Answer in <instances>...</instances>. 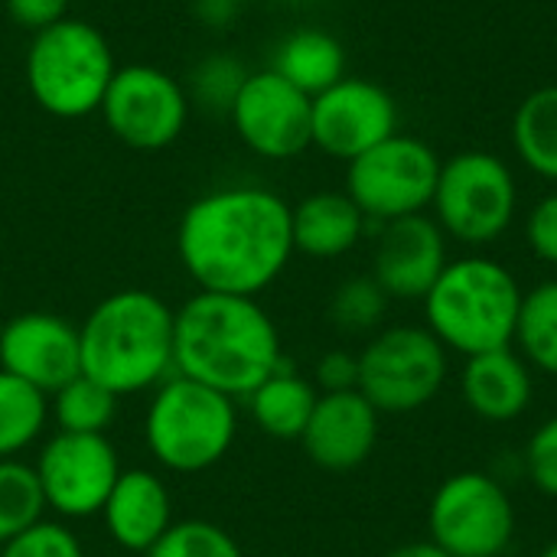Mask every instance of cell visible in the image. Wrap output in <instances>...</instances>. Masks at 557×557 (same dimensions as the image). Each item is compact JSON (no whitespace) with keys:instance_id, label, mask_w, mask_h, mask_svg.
<instances>
[{"instance_id":"cell-1","label":"cell","mask_w":557,"mask_h":557,"mask_svg":"<svg viewBox=\"0 0 557 557\" xmlns=\"http://www.w3.org/2000/svg\"><path fill=\"white\" fill-rule=\"evenodd\" d=\"M290 202L258 183L215 186L193 199L176 228V255L199 290L258 297L294 258Z\"/></svg>"},{"instance_id":"cell-2","label":"cell","mask_w":557,"mask_h":557,"mask_svg":"<svg viewBox=\"0 0 557 557\" xmlns=\"http://www.w3.org/2000/svg\"><path fill=\"white\" fill-rule=\"evenodd\" d=\"M173 366L238 401L284 366L281 333L258 297L199 290L173 310Z\"/></svg>"},{"instance_id":"cell-3","label":"cell","mask_w":557,"mask_h":557,"mask_svg":"<svg viewBox=\"0 0 557 557\" xmlns=\"http://www.w3.org/2000/svg\"><path fill=\"white\" fill-rule=\"evenodd\" d=\"M82 375L117 398L153 392L173 366V310L150 290H117L91 307L78 326Z\"/></svg>"},{"instance_id":"cell-4","label":"cell","mask_w":557,"mask_h":557,"mask_svg":"<svg viewBox=\"0 0 557 557\" xmlns=\"http://www.w3.org/2000/svg\"><path fill=\"white\" fill-rule=\"evenodd\" d=\"M522 287L516 274L486 255H463L447 261L441 277L424 297L428 330L447 352L463 359L509 349L516 339Z\"/></svg>"},{"instance_id":"cell-5","label":"cell","mask_w":557,"mask_h":557,"mask_svg":"<svg viewBox=\"0 0 557 557\" xmlns=\"http://www.w3.org/2000/svg\"><path fill=\"white\" fill-rule=\"evenodd\" d=\"M114 72L117 62L104 33L95 23L75 16L33 33L23 59L33 101L62 121L101 111Z\"/></svg>"},{"instance_id":"cell-6","label":"cell","mask_w":557,"mask_h":557,"mask_svg":"<svg viewBox=\"0 0 557 557\" xmlns=\"http://www.w3.org/2000/svg\"><path fill=\"white\" fill-rule=\"evenodd\" d=\"M235 401L186 375H170L150 395L144 414V444L170 473H206L235 444Z\"/></svg>"},{"instance_id":"cell-7","label":"cell","mask_w":557,"mask_h":557,"mask_svg":"<svg viewBox=\"0 0 557 557\" xmlns=\"http://www.w3.org/2000/svg\"><path fill=\"white\" fill-rule=\"evenodd\" d=\"M434 222L447 238L483 248L499 242L519 209V183L509 163L490 150H463L441 163Z\"/></svg>"},{"instance_id":"cell-8","label":"cell","mask_w":557,"mask_h":557,"mask_svg":"<svg viewBox=\"0 0 557 557\" xmlns=\"http://www.w3.org/2000/svg\"><path fill=\"white\" fill-rule=\"evenodd\" d=\"M447 382V349L428 326H388L359 352V392L379 414H411Z\"/></svg>"},{"instance_id":"cell-9","label":"cell","mask_w":557,"mask_h":557,"mask_svg":"<svg viewBox=\"0 0 557 557\" xmlns=\"http://www.w3.org/2000/svg\"><path fill=\"white\" fill-rule=\"evenodd\" d=\"M441 157L411 134H392L346 163V193L372 225L421 215L434 202Z\"/></svg>"},{"instance_id":"cell-10","label":"cell","mask_w":557,"mask_h":557,"mask_svg":"<svg viewBox=\"0 0 557 557\" xmlns=\"http://www.w3.org/2000/svg\"><path fill=\"white\" fill-rule=\"evenodd\" d=\"M428 532L450 557H503L516 539L509 490L480 470L447 476L428 506Z\"/></svg>"},{"instance_id":"cell-11","label":"cell","mask_w":557,"mask_h":557,"mask_svg":"<svg viewBox=\"0 0 557 557\" xmlns=\"http://www.w3.org/2000/svg\"><path fill=\"white\" fill-rule=\"evenodd\" d=\"M189 108L186 85L176 75L147 62H134L117 65L101 101V117L121 144L150 153L180 140Z\"/></svg>"},{"instance_id":"cell-12","label":"cell","mask_w":557,"mask_h":557,"mask_svg":"<svg viewBox=\"0 0 557 557\" xmlns=\"http://www.w3.org/2000/svg\"><path fill=\"white\" fill-rule=\"evenodd\" d=\"M33 470L46 509H52L62 519H91L101 516L121 476V460L104 434L55 431L42 444Z\"/></svg>"},{"instance_id":"cell-13","label":"cell","mask_w":557,"mask_h":557,"mask_svg":"<svg viewBox=\"0 0 557 557\" xmlns=\"http://www.w3.org/2000/svg\"><path fill=\"white\" fill-rule=\"evenodd\" d=\"M313 98L284 82L274 69L251 72L238 91L228 121L238 140L261 160H294L310 144Z\"/></svg>"},{"instance_id":"cell-14","label":"cell","mask_w":557,"mask_h":557,"mask_svg":"<svg viewBox=\"0 0 557 557\" xmlns=\"http://www.w3.org/2000/svg\"><path fill=\"white\" fill-rule=\"evenodd\" d=\"M398 134L395 98L369 78H339L310 104V144L333 160H356Z\"/></svg>"},{"instance_id":"cell-15","label":"cell","mask_w":557,"mask_h":557,"mask_svg":"<svg viewBox=\"0 0 557 557\" xmlns=\"http://www.w3.org/2000/svg\"><path fill=\"white\" fill-rule=\"evenodd\" d=\"M0 369L42 395L59 392L65 382L82 375L78 326L42 310L7 320L0 330Z\"/></svg>"},{"instance_id":"cell-16","label":"cell","mask_w":557,"mask_h":557,"mask_svg":"<svg viewBox=\"0 0 557 557\" xmlns=\"http://www.w3.org/2000/svg\"><path fill=\"white\" fill-rule=\"evenodd\" d=\"M447 261V235L428 212L379 225L372 277L392 300H424Z\"/></svg>"},{"instance_id":"cell-17","label":"cell","mask_w":557,"mask_h":557,"mask_svg":"<svg viewBox=\"0 0 557 557\" xmlns=\"http://www.w3.org/2000/svg\"><path fill=\"white\" fill-rule=\"evenodd\" d=\"M300 444L307 457L323 470H356L372 457L379 444V411L359 388L320 395Z\"/></svg>"},{"instance_id":"cell-18","label":"cell","mask_w":557,"mask_h":557,"mask_svg":"<svg viewBox=\"0 0 557 557\" xmlns=\"http://www.w3.org/2000/svg\"><path fill=\"white\" fill-rule=\"evenodd\" d=\"M101 519L114 545H121L124 552L147 555L173 525L170 490L153 470H144V467L121 470L101 509Z\"/></svg>"},{"instance_id":"cell-19","label":"cell","mask_w":557,"mask_h":557,"mask_svg":"<svg viewBox=\"0 0 557 557\" xmlns=\"http://www.w3.org/2000/svg\"><path fill=\"white\" fill-rule=\"evenodd\" d=\"M460 392L467 408L490 421L509 424L519 421L535 398V369L509 349H493L470 356L460 375Z\"/></svg>"},{"instance_id":"cell-20","label":"cell","mask_w":557,"mask_h":557,"mask_svg":"<svg viewBox=\"0 0 557 557\" xmlns=\"http://www.w3.org/2000/svg\"><path fill=\"white\" fill-rule=\"evenodd\" d=\"M290 222H294V251L320 261L349 255L362 242L366 228L372 225L346 189L343 193L323 189L300 199L290 209Z\"/></svg>"},{"instance_id":"cell-21","label":"cell","mask_w":557,"mask_h":557,"mask_svg":"<svg viewBox=\"0 0 557 557\" xmlns=\"http://www.w3.org/2000/svg\"><path fill=\"white\" fill-rule=\"evenodd\" d=\"M271 69L304 95L317 98L320 91L346 78V49L326 29H294L277 42Z\"/></svg>"},{"instance_id":"cell-22","label":"cell","mask_w":557,"mask_h":557,"mask_svg":"<svg viewBox=\"0 0 557 557\" xmlns=\"http://www.w3.org/2000/svg\"><path fill=\"white\" fill-rule=\"evenodd\" d=\"M248 411L255 418V424L277 441H300L310 414L320 401V392L313 388V382H307L304 375H297L287 362L264 379L248 398Z\"/></svg>"},{"instance_id":"cell-23","label":"cell","mask_w":557,"mask_h":557,"mask_svg":"<svg viewBox=\"0 0 557 557\" xmlns=\"http://www.w3.org/2000/svg\"><path fill=\"white\" fill-rule=\"evenodd\" d=\"M512 147L535 176L557 183V85L522 98L512 117Z\"/></svg>"},{"instance_id":"cell-24","label":"cell","mask_w":557,"mask_h":557,"mask_svg":"<svg viewBox=\"0 0 557 557\" xmlns=\"http://www.w3.org/2000/svg\"><path fill=\"white\" fill-rule=\"evenodd\" d=\"M512 343L535 372L557 379V281H542L522 294Z\"/></svg>"},{"instance_id":"cell-25","label":"cell","mask_w":557,"mask_h":557,"mask_svg":"<svg viewBox=\"0 0 557 557\" xmlns=\"http://www.w3.org/2000/svg\"><path fill=\"white\" fill-rule=\"evenodd\" d=\"M49 421V395L0 369V460H16Z\"/></svg>"},{"instance_id":"cell-26","label":"cell","mask_w":557,"mask_h":557,"mask_svg":"<svg viewBox=\"0 0 557 557\" xmlns=\"http://www.w3.org/2000/svg\"><path fill=\"white\" fill-rule=\"evenodd\" d=\"M49 398V414L65 434H108L117 414V395L88 375H75Z\"/></svg>"},{"instance_id":"cell-27","label":"cell","mask_w":557,"mask_h":557,"mask_svg":"<svg viewBox=\"0 0 557 557\" xmlns=\"http://www.w3.org/2000/svg\"><path fill=\"white\" fill-rule=\"evenodd\" d=\"M42 512H46V499L36 470L20 457L0 460V545L42 522Z\"/></svg>"},{"instance_id":"cell-28","label":"cell","mask_w":557,"mask_h":557,"mask_svg":"<svg viewBox=\"0 0 557 557\" xmlns=\"http://www.w3.org/2000/svg\"><path fill=\"white\" fill-rule=\"evenodd\" d=\"M248 69L242 59L228 55V52H212L206 59H199L189 72L186 82V95L189 104H199L202 111H215V114H228L238 91L248 82Z\"/></svg>"},{"instance_id":"cell-29","label":"cell","mask_w":557,"mask_h":557,"mask_svg":"<svg viewBox=\"0 0 557 557\" xmlns=\"http://www.w3.org/2000/svg\"><path fill=\"white\" fill-rule=\"evenodd\" d=\"M392 297L382 290V284L369 277H349L333 290L330 317L343 333H372L388 313Z\"/></svg>"},{"instance_id":"cell-30","label":"cell","mask_w":557,"mask_h":557,"mask_svg":"<svg viewBox=\"0 0 557 557\" xmlns=\"http://www.w3.org/2000/svg\"><path fill=\"white\" fill-rule=\"evenodd\" d=\"M144 557H245L242 545L215 522L183 519L173 522L163 539Z\"/></svg>"},{"instance_id":"cell-31","label":"cell","mask_w":557,"mask_h":557,"mask_svg":"<svg viewBox=\"0 0 557 557\" xmlns=\"http://www.w3.org/2000/svg\"><path fill=\"white\" fill-rule=\"evenodd\" d=\"M0 557H85V548L62 522H36L23 535L0 545Z\"/></svg>"},{"instance_id":"cell-32","label":"cell","mask_w":557,"mask_h":557,"mask_svg":"<svg viewBox=\"0 0 557 557\" xmlns=\"http://www.w3.org/2000/svg\"><path fill=\"white\" fill-rule=\"evenodd\" d=\"M522 463H525L529 480L545 496L557 499V414L535 428V434L525 444Z\"/></svg>"},{"instance_id":"cell-33","label":"cell","mask_w":557,"mask_h":557,"mask_svg":"<svg viewBox=\"0 0 557 557\" xmlns=\"http://www.w3.org/2000/svg\"><path fill=\"white\" fill-rule=\"evenodd\" d=\"M525 242L545 264L557 268V193H548L535 202L525 219Z\"/></svg>"},{"instance_id":"cell-34","label":"cell","mask_w":557,"mask_h":557,"mask_svg":"<svg viewBox=\"0 0 557 557\" xmlns=\"http://www.w3.org/2000/svg\"><path fill=\"white\" fill-rule=\"evenodd\" d=\"M317 385L323 388V395H330V392H352L359 385V356H352L346 349H333V352L320 356V362H317Z\"/></svg>"},{"instance_id":"cell-35","label":"cell","mask_w":557,"mask_h":557,"mask_svg":"<svg viewBox=\"0 0 557 557\" xmlns=\"http://www.w3.org/2000/svg\"><path fill=\"white\" fill-rule=\"evenodd\" d=\"M7 7V16L20 26V29H29V33H39L59 20H65V10H69V0H3Z\"/></svg>"},{"instance_id":"cell-36","label":"cell","mask_w":557,"mask_h":557,"mask_svg":"<svg viewBox=\"0 0 557 557\" xmlns=\"http://www.w3.org/2000/svg\"><path fill=\"white\" fill-rule=\"evenodd\" d=\"M235 10H238V3H232V0H196V16H199V23H206V26H212V29L228 26V20L235 16Z\"/></svg>"},{"instance_id":"cell-37","label":"cell","mask_w":557,"mask_h":557,"mask_svg":"<svg viewBox=\"0 0 557 557\" xmlns=\"http://www.w3.org/2000/svg\"><path fill=\"white\" fill-rule=\"evenodd\" d=\"M385 557H450L447 552H441L434 542H411V545H401L395 552H388Z\"/></svg>"},{"instance_id":"cell-38","label":"cell","mask_w":557,"mask_h":557,"mask_svg":"<svg viewBox=\"0 0 557 557\" xmlns=\"http://www.w3.org/2000/svg\"><path fill=\"white\" fill-rule=\"evenodd\" d=\"M539 557H557V539H555V542H548V545L542 548V555H539Z\"/></svg>"},{"instance_id":"cell-39","label":"cell","mask_w":557,"mask_h":557,"mask_svg":"<svg viewBox=\"0 0 557 557\" xmlns=\"http://www.w3.org/2000/svg\"><path fill=\"white\" fill-rule=\"evenodd\" d=\"M232 3H238V7H242V3H255V0H232Z\"/></svg>"},{"instance_id":"cell-40","label":"cell","mask_w":557,"mask_h":557,"mask_svg":"<svg viewBox=\"0 0 557 557\" xmlns=\"http://www.w3.org/2000/svg\"><path fill=\"white\" fill-rule=\"evenodd\" d=\"M287 3H310V0H287Z\"/></svg>"}]
</instances>
